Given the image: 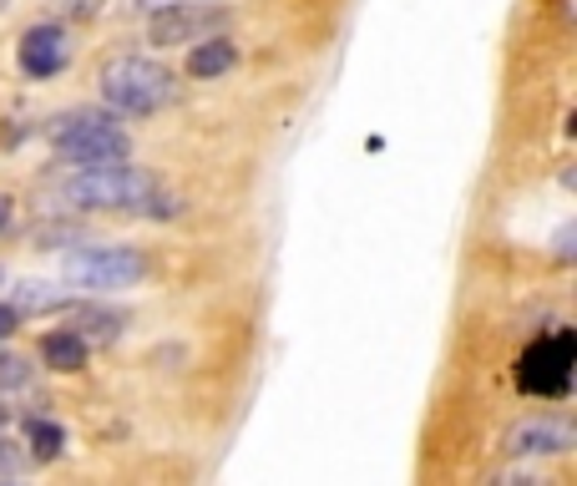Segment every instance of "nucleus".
I'll use <instances>...</instances> for the list:
<instances>
[{"label": "nucleus", "instance_id": "423d86ee", "mask_svg": "<svg viewBox=\"0 0 577 486\" xmlns=\"http://www.w3.org/2000/svg\"><path fill=\"white\" fill-rule=\"evenodd\" d=\"M223 26V11L213 5H192V0H178V5H163V11L152 15L148 36L158 46H178V41H203L213 30Z\"/></svg>", "mask_w": 577, "mask_h": 486}, {"label": "nucleus", "instance_id": "9b49d317", "mask_svg": "<svg viewBox=\"0 0 577 486\" xmlns=\"http://www.w3.org/2000/svg\"><path fill=\"white\" fill-rule=\"evenodd\" d=\"M41 360L51 370H66V375H72V370L87 365V345H81V335H76V329H57V335L41 339Z\"/></svg>", "mask_w": 577, "mask_h": 486}, {"label": "nucleus", "instance_id": "6e6552de", "mask_svg": "<svg viewBox=\"0 0 577 486\" xmlns=\"http://www.w3.org/2000/svg\"><path fill=\"white\" fill-rule=\"evenodd\" d=\"M506 446H512L517 457H552V451H567V446H573V431H567L563 421H552V415H537V421L512 426Z\"/></svg>", "mask_w": 577, "mask_h": 486}, {"label": "nucleus", "instance_id": "7ed1b4c3", "mask_svg": "<svg viewBox=\"0 0 577 486\" xmlns=\"http://www.w3.org/2000/svg\"><path fill=\"white\" fill-rule=\"evenodd\" d=\"M61 192L76 208H127V213H152L158 177L133 167V162H106V167H76Z\"/></svg>", "mask_w": 577, "mask_h": 486}, {"label": "nucleus", "instance_id": "a211bd4d", "mask_svg": "<svg viewBox=\"0 0 577 486\" xmlns=\"http://www.w3.org/2000/svg\"><path fill=\"white\" fill-rule=\"evenodd\" d=\"M557 253H563V259H573V228H563V234H557Z\"/></svg>", "mask_w": 577, "mask_h": 486}, {"label": "nucleus", "instance_id": "dca6fc26", "mask_svg": "<svg viewBox=\"0 0 577 486\" xmlns=\"http://www.w3.org/2000/svg\"><path fill=\"white\" fill-rule=\"evenodd\" d=\"M21 472H26V457H21L11 441H0V482H11V476H21Z\"/></svg>", "mask_w": 577, "mask_h": 486}, {"label": "nucleus", "instance_id": "2eb2a0df", "mask_svg": "<svg viewBox=\"0 0 577 486\" xmlns=\"http://www.w3.org/2000/svg\"><path fill=\"white\" fill-rule=\"evenodd\" d=\"M57 21H91V15L102 11V0H46Z\"/></svg>", "mask_w": 577, "mask_h": 486}, {"label": "nucleus", "instance_id": "f257e3e1", "mask_svg": "<svg viewBox=\"0 0 577 486\" xmlns=\"http://www.w3.org/2000/svg\"><path fill=\"white\" fill-rule=\"evenodd\" d=\"M173 97H178V82H173L163 61L127 51V57H112L102 66V102L112 112H122V117H152Z\"/></svg>", "mask_w": 577, "mask_h": 486}, {"label": "nucleus", "instance_id": "0eeeda50", "mask_svg": "<svg viewBox=\"0 0 577 486\" xmlns=\"http://www.w3.org/2000/svg\"><path fill=\"white\" fill-rule=\"evenodd\" d=\"M15 61H21V72H26V76L51 82V76L66 72V61H72V41H66V30H61V26H30L26 36H21Z\"/></svg>", "mask_w": 577, "mask_h": 486}, {"label": "nucleus", "instance_id": "f3484780", "mask_svg": "<svg viewBox=\"0 0 577 486\" xmlns=\"http://www.w3.org/2000/svg\"><path fill=\"white\" fill-rule=\"evenodd\" d=\"M15 324H21V310H15V304H0V339H11Z\"/></svg>", "mask_w": 577, "mask_h": 486}, {"label": "nucleus", "instance_id": "4468645a", "mask_svg": "<svg viewBox=\"0 0 577 486\" xmlns=\"http://www.w3.org/2000/svg\"><path fill=\"white\" fill-rule=\"evenodd\" d=\"M11 390H30V365L21 354H0V396Z\"/></svg>", "mask_w": 577, "mask_h": 486}, {"label": "nucleus", "instance_id": "ddd939ff", "mask_svg": "<svg viewBox=\"0 0 577 486\" xmlns=\"http://www.w3.org/2000/svg\"><path fill=\"white\" fill-rule=\"evenodd\" d=\"M122 329V314L112 310H81L76 314V335H81V345H106V339H117Z\"/></svg>", "mask_w": 577, "mask_h": 486}, {"label": "nucleus", "instance_id": "20e7f679", "mask_svg": "<svg viewBox=\"0 0 577 486\" xmlns=\"http://www.w3.org/2000/svg\"><path fill=\"white\" fill-rule=\"evenodd\" d=\"M61 274L76 289H133L148 274V259L137 249H72Z\"/></svg>", "mask_w": 577, "mask_h": 486}, {"label": "nucleus", "instance_id": "39448f33", "mask_svg": "<svg viewBox=\"0 0 577 486\" xmlns=\"http://www.w3.org/2000/svg\"><path fill=\"white\" fill-rule=\"evenodd\" d=\"M573 385V329H557L552 339H537L522 360V390L537 396H567Z\"/></svg>", "mask_w": 577, "mask_h": 486}, {"label": "nucleus", "instance_id": "1a4fd4ad", "mask_svg": "<svg viewBox=\"0 0 577 486\" xmlns=\"http://www.w3.org/2000/svg\"><path fill=\"white\" fill-rule=\"evenodd\" d=\"M234 66H238V46L228 41V36H203V41L192 46V57H188V76H198V82L228 76Z\"/></svg>", "mask_w": 577, "mask_h": 486}, {"label": "nucleus", "instance_id": "aec40b11", "mask_svg": "<svg viewBox=\"0 0 577 486\" xmlns=\"http://www.w3.org/2000/svg\"><path fill=\"white\" fill-rule=\"evenodd\" d=\"M0 426H11V411H0Z\"/></svg>", "mask_w": 577, "mask_h": 486}, {"label": "nucleus", "instance_id": "f03ea898", "mask_svg": "<svg viewBox=\"0 0 577 486\" xmlns=\"http://www.w3.org/2000/svg\"><path fill=\"white\" fill-rule=\"evenodd\" d=\"M46 137L72 167H106V162L133 158V137L122 133L112 112H61L46 127Z\"/></svg>", "mask_w": 577, "mask_h": 486}, {"label": "nucleus", "instance_id": "f8f14e48", "mask_svg": "<svg viewBox=\"0 0 577 486\" xmlns=\"http://www.w3.org/2000/svg\"><path fill=\"white\" fill-rule=\"evenodd\" d=\"M26 441H30V457L36 461H57L66 451V431L46 415H26Z\"/></svg>", "mask_w": 577, "mask_h": 486}, {"label": "nucleus", "instance_id": "9d476101", "mask_svg": "<svg viewBox=\"0 0 577 486\" xmlns=\"http://www.w3.org/2000/svg\"><path fill=\"white\" fill-rule=\"evenodd\" d=\"M11 304L21 314H51V310H66V289H57V284H41V279H21L11 289Z\"/></svg>", "mask_w": 577, "mask_h": 486}, {"label": "nucleus", "instance_id": "412c9836", "mask_svg": "<svg viewBox=\"0 0 577 486\" xmlns=\"http://www.w3.org/2000/svg\"><path fill=\"white\" fill-rule=\"evenodd\" d=\"M0 5H5V0H0Z\"/></svg>", "mask_w": 577, "mask_h": 486}, {"label": "nucleus", "instance_id": "6ab92c4d", "mask_svg": "<svg viewBox=\"0 0 577 486\" xmlns=\"http://www.w3.org/2000/svg\"><path fill=\"white\" fill-rule=\"evenodd\" d=\"M11 223V198H0V228Z\"/></svg>", "mask_w": 577, "mask_h": 486}]
</instances>
